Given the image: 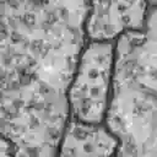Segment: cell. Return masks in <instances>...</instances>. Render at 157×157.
I'll list each match as a JSON object with an SVG mask.
<instances>
[{"label":"cell","instance_id":"cell-1","mask_svg":"<svg viewBox=\"0 0 157 157\" xmlns=\"http://www.w3.org/2000/svg\"><path fill=\"white\" fill-rule=\"evenodd\" d=\"M87 15L88 0H1V134L17 157L58 155Z\"/></svg>","mask_w":157,"mask_h":157},{"label":"cell","instance_id":"cell-2","mask_svg":"<svg viewBox=\"0 0 157 157\" xmlns=\"http://www.w3.org/2000/svg\"><path fill=\"white\" fill-rule=\"evenodd\" d=\"M105 125L119 140V157H157V4L142 28L115 42Z\"/></svg>","mask_w":157,"mask_h":157},{"label":"cell","instance_id":"cell-3","mask_svg":"<svg viewBox=\"0 0 157 157\" xmlns=\"http://www.w3.org/2000/svg\"><path fill=\"white\" fill-rule=\"evenodd\" d=\"M115 42L87 40L69 93L70 118L104 124L113 96Z\"/></svg>","mask_w":157,"mask_h":157},{"label":"cell","instance_id":"cell-4","mask_svg":"<svg viewBox=\"0 0 157 157\" xmlns=\"http://www.w3.org/2000/svg\"><path fill=\"white\" fill-rule=\"evenodd\" d=\"M148 0H88L87 40L117 42L123 34L144 27Z\"/></svg>","mask_w":157,"mask_h":157},{"label":"cell","instance_id":"cell-5","mask_svg":"<svg viewBox=\"0 0 157 157\" xmlns=\"http://www.w3.org/2000/svg\"><path fill=\"white\" fill-rule=\"evenodd\" d=\"M119 140L104 124H91L70 118L64 129L56 157H113Z\"/></svg>","mask_w":157,"mask_h":157},{"label":"cell","instance_id":"cell-6","mask_svg":"<svg viewBox=\"0 0 157 157\" xmlns=\"http://www.w3.org/2000/svg\"><path fill=\"white\" fill-rule=\"evenodd\" d=\"M1 157H17L13 153V151L11 150L10 145L2 137H1Z\"/></svg>","mask_w":157,"mask_h":157},{"label":"cell","instance_id":"cell-7","mask_svg":"<svg viewBox=\"0 0 157 157\" xmlns=\"http://www.w3.org/2000/svg\"><path fill=\"white\" fill-rule=\"evenodd\" d=\"M150 1V4L151 5H155V4H157V0H148Z\"/></svg>","mask_w":157,"mask_h":157}]
</instances>
